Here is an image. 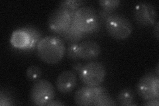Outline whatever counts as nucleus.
I'll return each instance as SVG.
<instances>
[{
    "label": "nucleus",
    "instance_id": "14",
    "mask_svg": "<svg viewBox=\"0 0 159 106\" xmlns=\"http://www.w3.org/2000/svg\"><path fill=\"white\" fill-rule=\"evenodd\" d=\"M117 100L121 105L132 106L137 105L135 103V94L130 88H125L121 90L117 95Z\"/></svg>",
    "mask_w": 159,
    "mask_h": 106
},
{
    "label": "nucleus",
    "instance_id": "5",
    "mask_svg": "<svg viewBox=\"0 0 159 106\" xmlns=\"http://www.w3.org/2000/svg\"><path fill=\"white\" fill-rule=\"evenodd\" d=\"M55 97L53 85L47 80H40L34 83L30 92L31 102L36 105H47Z\"/></svg>",
    "mask_w": 159,
    "mask_h": 106
},
{
    "label": "nucleus",
    "instance_id": "21",
    "mask_svg": "<svg viewBox=\"0 0 159 106\" xmlns=\"http://www.w3.org/2000/svg\"><path fill=\"white\" fill-rule=\"evenodd\" d=\"M9 95L7 94L6 92H4L2 91L1 94H0V105L7 106L14 105V104L13 103V101Z\"/></svg>",
    "mask_w": 159,
    "mask_h": 106
},
{
    "label": "nucleus",
    "instance_id": "17",
    "mask_svg": "<svg viewBox=\"0 0 159 106\" xmlns=\"http://www.w3.org/2000/svg\"><path fill=\"white\" fill-rule=\"evenodd\" d=\"M98 3L103 9L113 12V10L119 7L121 2L119 0H99Z\"/></svg>",
    "mask_w": 159,
    "mask_h": 106
},
{
    "label": "nucleus",
    "instance_id": "20",
    "mask_svg": "<svg viewBox=\"0 0 159 106\" xmlns=\"http://www.w3.org/2000/svg\"><path fill=\"white\" fill-rule=\"evenodd\" d=\"M78 43H70L67 47L66 53L67 54V57L69 59L73 60H76L78 58Z\"/></svg>",
    "mask_w": 159,
    "mask_h": 106
},
{
    "label": "nucleus",
    "instance_id": "3",
    "mask_svg": "<svg viewBox=\"0 0 159 106\" xmlns=\"http://www.w3.org/2000/svg\"><path fill=\"white\" fill-rule=\"evenodd\" d=\"M104 23L109 34L116 39H127L130 36L133 31L131 22L121 14L111 13Z\"/></svg>",
    "mask_w": 159,
    "mask_h": 106
},
{
    "label": "nucleus",
    "instance_id": "2",
    "mask_svg": "<svg viewBox=\"0 0 159 106\" xmlns=\"http://www.w3.org/2000/svg\"><path fill=\"white\" fill-rule=\"evenodd\" d=\"M72 23L81 32L89 34L99 31L100 23L96 9L92 7L82 6L74 12Z\"/></svg>",
    "mask_w": 159,
    "mask_h": 106
},
{
    "label": "nucleus",
    "instance_id": "12",
    "mask_svg": "<svg viewBox=\"0 0 159 106\" xmlns=\"http://www.w3.org/2000/svg\"><path fill=\"white\" fill-rule=\"evenodd\" d=\"M11 45L19 49H28L31 43L29 33L23 28L19 29L13 32L10 39Z\"/></svg>",
    "mask_w": 159,
    "mask_h": 106
},
{
    "label": "nucleus",
    "instance_id": "16",
    "mask_svg": "<svg viewBox=\"0 0 159 106\" xmlns=\"http://www.w3.org/2000/svg\"><path fill=\"white\" fill-rule=\"evenodd\" d=\"M23 29L29 33L30 38H31V43L29 46L28 49H31L34 47V46L38 44V43L40 41V40L41 39V35L38 30L35 28L32 27H23Z\"/></svg>",
    "mask_w": 159,
    "mask_h": 106
},
{
    "label": "nucleus",
    "instance_id": "23",
    "mask_svg": "<svg viewBox=\"0 0 159 106\" xmlns=\"http://www.w3.org/2000/svg\"><path fill=\"white\" fill-rule=\"evenodd\" d=\"M143 105L147 106H158L159 105V99L146 100L145 102L143 104Z\"/></svg>",
    "mask_w": 159,
    "mask_h": 106
},
{
    "label": "nucleus",
    "instance_id": "25",
    "mask_svg": "<svg viewBox=\"0 0 159 106\" xmlns=\"http://www.w3.org/2000/svg\"><path fill=\"white\" fill-rule=\"evenodd\" d=\"M47 106H62V105H64V104L61 102V101L59 100H52L47 105Z\"/></svg>",
    "mask_w": 159,
    "mask_h": 106
},
{
    "label": "nucleus",
    "instance_id": "19",
    "mask_svg": "<svg viewBox=\"0 0 159 106\" xmlns=\"http://www.w3.org/2000/svg\"><path fill=\"white\" fill-rule=\"evenodd\" d=\"M26 74L30 80H37L41 76L42 71L37 66H31L27 69Z\"/></svg>",
    "mask_w": 159,
    "mask_h": 106
},
{
    "label": "nucleus",
    "instance_id": "7",
    "mask_svg": "<svg viewBox=\"0 0 159 106\" xmlns=\"http://www.w3.org/2000/svg\"><path fill=\"white\" fill-rule=\"evenodd\" d=\"M74 14L62 7L54 9L48 20L50 29L58 35L65 31L72 23Z\"/></svg>",
    "mask_w": 159,
    "mask_h": 106
},
{
    "label": "nucleus",
    "instance_id": "9",
    "mask_svg": "<svg viewBox=\"0 0 159 106\" xmlns=\"http://www.w3.org/2000/svg\"><path fill=\"white\" fill-rule=\"evenodd\" d=\"M134 17L141 26H149L155 23L157 13L152 4L148 2L138 3L134 9Z\"/></svg>",
    "mask_w": 159,
    "mask_h": 106
},
{
    "label": "nucleus",
    "instance_id": "4",
    "mask_svg": "<svg viewBox=\"0 0 159 106\" xmlns=\"http://www.w3.org/2000/svg\"><path fill=\"white\" fill-rule=\"evenodd\" d=\"M106 76V69L104 65L98 61L88 62L79 73L81 81L88 86L100 85Z\"/></svg>",
    "mask_w": 159,
    "mask_h": 106
},
{
    "label": "nucleus",
    "instance_id": "1",
    "mask_svg": "<svg viewBox=\"0 0 159 106\" xmlns=\"http://www.w3.org/2000/svg\"><path fill=\"white\" fill-rule=\"evenodd\" d=\"M37 54L44 62L55 64L63 58L66 48L62 40L57 36L42 38L37 44Z\"/></svg>",
    "mask_w": 159,
    "mask_h": 106
},
{
    "label": "nucleus",
    "instance_id": "11",
    "mask_svg": "<svg viewBox=\"0 0 159 106\" xmlns=\"http://www.w3.org/2000/svg\"><path fill=\"white\" fill-rule=\"evenodd\" d=\"M102 52L99 44L93 41H85L78 44V56L84 60H92L97 58Z\"/></svg>",
    "mask_w": 159,
    "mask_h": 106
},
{
    "label": "nucleus",
    "instance_id": "26",
    "mask_svg": "<svg viewBox=\"0 0 159 106\" xmlns=\"http://www.w3.org/2000/svg\"><path fill=\"white\" fill-rule=\"evenodd\" d=\"M155 36L157 37V39L158 40V22L157 21V24H156V26H155Z\"/></svg>",
    "mask_w": 159,
    "mask_h": 106
},
{
    "label": "nucleus",
    "instance_id": "15",
    "mask_svg": "<svg viewBox=\"0 0 159 106\" xmlns=\"http://www.w3.org/2000/svg\"><path fill=\"white\" fill-rule=\"evenodd\" d=\"M84 3L82 0H66L59 3V7H62L68 11L74 13Z\"/></svg>",
    "mask_w": 159,
    "mask_h": 106
},
{
    "label": "nucleus",
    "instance_id": "22",
    "mask_svg": "<svg viewBox=\"0 0 159 106\" xmlns=\"http://www.w3.org/2000/svg\"><path fill=\"white\" fill-rule=\"evenodd\" d=\"M113 13V12H109V11H106V10L102 9L99 12V14H98L99 19L100 18L101 21L103 23H105V21H106V19L108 18V17Z\"/></svg>",
    "mask_w": 159,
    "mask_h": 106
},
{
    "label": "nucleus",
    "instance_id": "18",
    "mask_svg": "<svg viewBox=\"0 0 159 106\" xmlns=\"http://www.w3.org/2000/svg\"><path fill=\"white\" fill-rule=\"evenodd\" d=\"M117 104L113 99L108 94V93L103 94L99 97L93 105L95 106H112L116 105Z\"/></svg>",
    "mask_w": 159,
    "mask_h": 106
},
{
    "label": "nucleus",
    "instance_id": "6",
    "mask_svg": "<svg viewBox=\"0 0 159 106\" xmlns=\"http://www.w3.org/2000/svg\"><path fill=\"white\" fill-rule=\"evenodd\" d=\"M136 90L144 100L159 99V76L153 73L144 75L138 82Z\"/></svg>",
    "mask_w": 159,
    "mask_h": 106
},
{
    "label": "nucleus",
    "instance_id": "8",
    "mask_svg": "<svg viewBox=\"0 0 159 106\" xmlns=\"http://www.w3.org/2000/svg\"><path fill=\"white\" fill-rule=\"evenodd\" d=\"M106 88L98 86H88L79 88L74 95V102L78 105H93L97 99L103 94H107Z\"/></svg>",
    "mask_w": 159,
    "mask_h": 106
},
{
    "label": "nucleus",
    "instance_id": "10",
    "mask_svg": "<svg viewBox=\"0 0 159 106\" xmlns=\"http://www.w3.org/2000/svg\"><path fill=\"white\" fill-rule=\"evenodd\" d=\"M77 84L76 73L73 70H66L58 75L56 86L60 92L66 94L72 92Z\"/></svg>",
    "mask_w": 159,
    "mask_h": 106
},
{
    "label": "nucleus",
    "instance_id": "24",
    "mask_svg": "<svg viewBox=\"0 0 159 106\" xmlns=\"http://www.w3.org/2000/svg\"><path fill=\"white\" fill-rule=\"evenodd\" d=\"M84 67V64L81 62H77L75 63L72 66V70L75 72L76 74H78L80 72L82 68Z\"/></svg>",
    "mask_w": 159,
    "mask_h": 106
},
{
    "label": "nucleus",
    "instance_id": "27",
    "mask_svg": "<svg viewBox=\"0 0 159 106\" xmlns=\"http://www.w3.org/2000/svg\"><path fill=\"white\" fill-rule=\"evenodd\" d=\"M158 64L157 65V68H156V75L159 76V72H158Z\"/></svg>",
    "mask_w": 159,
    "mask_h": 106
},
{
    "label": "nucleus",
    "instance_id": "13",
    "mask_svg": "<svg viewBox=\"0 0 159 106\" xmlns=\"http://www.w3.org/2000/svg\"><path fill=\"white\" fill-rule=\"evenodd\" d=\"M86 34L81 32L72 23L70 27L59 35L65 41L70 43H78L80 41Z\"/></svg>",
    "mask_w": 159,
    "mask_h": 106
}]
</instances>
